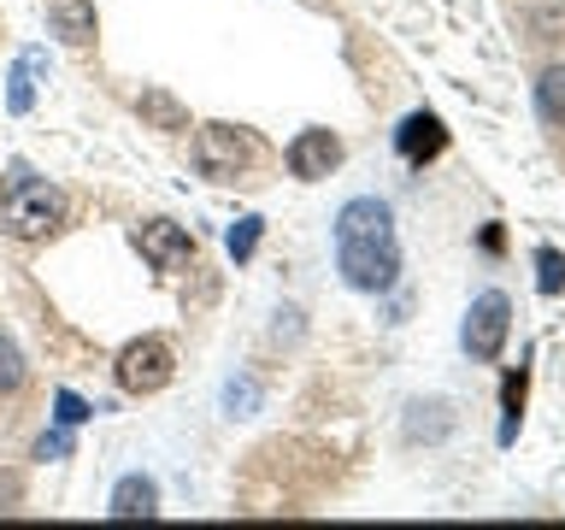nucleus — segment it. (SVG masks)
Instances as JSON below:
<instances>
[{
    "label": "nucleus",
    "instance_id": "obj_15",
    "mask_svg": "<svg viewBox=\"0 0 565 530\" xmlns=\"http://www.w3.org/2000/svg\"><path fill=\"white\" fill-rule=\"evenodd\" d=\"M259 230H265V219H236L230 224V236H224V247H230V259H247L259 247Z\"/></svg>",
    "mask_w": 565,
    "mask_h": 530
},
{
    "label": "nucleus",
    "instance_id": "obj_1",
    "mask_svg": "<svg viewBox=\"0 0 565 530\" xmlns=\"http://www.w3.org/2000/svg\"><path fill=\"white\" fill-rule=\"evenodd\" d=\"M335 272L348 277V289L383 295L401 277V236H395V212L377 194H353L335 212Z\"/></svg>",
    "mask_w": 565,
    "mask_h": 530
},
{
    "label": "nucleus",
    "instance_id": "obj_19",
    "mask_svg": "<svg viewBox=\"0 0 565 530\" xmlns=\"http://www.w3.org/2000/svg\"><path fill=\"white\" fill-rule=\"evenodd\" d=\"M35 454H42V459H65L71 454V436L65 431H47L42 442H35Z\"/></svg>",
    "mask_w": 565,
    "mask_h": 530
},
{
    "label": "nucleus",
    "instance_id": "obj_8",
    "mask_svg": "<svg viewBox=\"0 0 565 530\" xmlns=\"http://www.w3.org/2000/svg\"><path fill=\"white\" fill-rule=\"evenodd\" d=\"M395 148H401L406 166H424V159H436L441 148H448V130H441L436 113H413V118H401Z\"/></svg>",
    "mask_w": 565,
    "mask_h": 530
},
{
    "label": "nucleus",
    "instance_id": "obj_12",
    "mask_svg": "<svg viewBox=\"0 0 565 530\" xmlns=\"http://www.w3.org/2000/svg\"><path fill=\"white\" fill-rule=\"evenodd\" d=\"M141 113H148L159 130H189V118L177 113V100H171V95H159V88H148V95H141Z\"/></svg>",
    "mask_w": 565,
    "mask_h": 530
},
{
    "label": "nucleus",
    "instance_id": "obj_16",
    "mask_svg": "<svg viewBox=\"0 0 565 530\" xmlns=\"http://www.w3.org/2000/svg\"><path fill=\"white\" fill-rule=\"evenodd\" d=\"M224 406H230V418H247V413L259 406V383H254V378H230Z\"/></svg>",
    "mask_w": 565,
    "mask_h": 530
},
{
    "label": "nucleus",
    "instance_id": "obj_14",
    "mask_svg": "<svg viewBox=\"0 0 565 530\" xmlns=\"http://www.w3.org/2000/svg\"><path fill=\"white\" fill-rule=\"evenodd\" d=\"M30 71H35V53H24V60H18L12 65V88H7V106H12V113H30V100H35V88H30Z\"/></svg>",
    "mask_w": 565,
    "mask_h": 530
},
{
    "label": "nucleus",
    "instance_id": "obj_4",
    "mask_svg": "<svg viewBox=\"0 0 565 530\" xmlns=\"http://www.w3.org/2000/svg\"><path fill=\"white\" fill-rule=\"evenodd\" d=\"M177 371V353L166 336H141L118 353V389H130V395H153V389H166Z\"/></svg>",
    "mask_w": 565,
    "mask_h": 530
},
{
    "label": "nucleus",
    "instance_id": "obj_9",
    "mask_svg": "<svg viewBox=\"0 0 565 530\" xmlns=\"http://www.w3.org/2000/svg\"><path fill=\"white\" fill-rule=\"evenodd\" d=\"M106 512H113V519H153V512H159V484H153V477H141V471L118 477Z\"/></svg>",
    "mask_w": 565,
    "mask_h": 530
},
{
    "label": "nucleus",
    "instance_id": "obj_3",
    "mask_svg": "<svg viewBox=\"0 0 565 530\" xmlns=\"http://www.w3.org/2000/svg\"><path fill=\"white\" fill-rule=\"evenodd\" d=\"M259 141L236 130V124H206L201 136H194V166H201V177H212V183H236V177L254 166Z\"/></svg>",
    "mask_w": 565,
    "mask_h": 530
},
{
    "label": "nucleus",
    "instance_id": "obj_17",
    "mask_svg": "<svg viewBox=\"0 0 565 530\" xmlns=\"http://www.w3.org/2000/svg\"><path fill=\"white\" fill-rule=\"evenodd\" d=\"M536 283H542V295H559L565 289V254H559V247H542V254H536Z\"/></svg>",
    "mask_w": 565,
    "mask_h": 530
},
{
    "label": "nucleus",
    "instance_id": "obj_18",
    "mask_svg": "<svg viewBox=\"0 0 565 530\" xmlns=\"http://www.w3.org/2000/svg\"><path fill=\"white\" fill-rule=\"evenodd\" d=\"M53 413H60V424L71 431V424H88V418H95V406H88L83 395H71V389H60V395H53Z\"/></svg>",
    "mask_w": 565,
    "mask_h": 530
},
{
    "label": "nucleus",
    "instance_id": "obj_10",
    "mask_svg": "<svg viewBox=\"0 0 565 530\" xmlns=\"http://www.w3.org/2000/svg\"><path fill=\"white\" fill-rule=\"evenodd\" d=\"M47 30L71 47H88L95 42V7L88 0H47Z\"/></svg>",
    "mask_w": 565,
    "mask_h": 530
},
{
    "label": "nucleus",
    "instance_id": "obj_7",
    "mask_svg": "<svg viewBox=\"0 0 565 530\" xmlns=\"http://www.w3.org/2000/svg\"><path fill=\"white\" fill-rule=\"evenodd\" d=\"M282 159H289V171L300 177V183H318V177H330L335 166H342V141H335L330 130H300Z\"/></svg>",
    "mask_w": 565,
    "mask_h": 530
},
{
    "label": "nucleus",
    "instance_id": "obj_11",
    "mask_svg": "<svg viewBox=\"0 0 565 530\" xmlns=\"http://www.w3.org/2000/svg\"><path fill=\"white\" fill-rule=\"evenodd\" d=\"M536 106L547 124H565V65H547L542 83H536Z\"/></svg>",
    "mask_w": 565,
    "mask_h": 530
},
{
    "label": "nucleus",
    "instance_id": "obj_13",
    "mask_svg": "<svg viewBox=\"0 0 565 530\" xmlns=\"http://www.w3.org/2000/svg\"><path fill=\"white\" fill-rule=\"evenodd\" d=\"M18 389H24V353L12 336H0V395H18Z\"/></svg>",
    "mask_w": 565,
    "mask_h": 530
},
{
    "label": "nucleus",
    "instance_id": "obj_5",
    "mask_svg": "<svg viewBox=\"0 0 565 530\" xmlns=\"http://www.w3.org/2000/svg\"><path fill=\"white\" fill-rule=\"evenodd\" d=\"M507 330H512V300H507L501 289H489V295H477V300H471L459 342H466L471 360H494V353L507 348Z\"/></svg>",
    "mask_w": 565,
    "mask_h": 530
},
{
    "label": "nucleus",
    "instance_id": "obj_6",
    "mask_svg": "<svg viewBox=\"0 0 565 530\" xmlns=\"http://www.w3.org/2000/svg\"><path fill=\"white\" fill-rule=\"evenodd\" d=\"M136 247H141V259H148L153 272H189L194 265V236L171 219H148L136 230Z\"/></svg>",
    "mask_w": 565,
    "mask_h": 530
},
{
    "label": "nucleus",
    "instance_id": "obj_2",
    "mask_svg": "<svg viewBox=\"0 0 565 530\" xmlns=\"http://www.w3.org/2000/svg\"><path fill=\"white\" fill-rule=\"evenodd\" d=\"M60 224H65V194L53 189L47 177H30L24 166H18L7 177V230L18 242H42Z\"/></svg>",
    "mask_w": 565,
    "mask_h": 530
}]
</instances>
